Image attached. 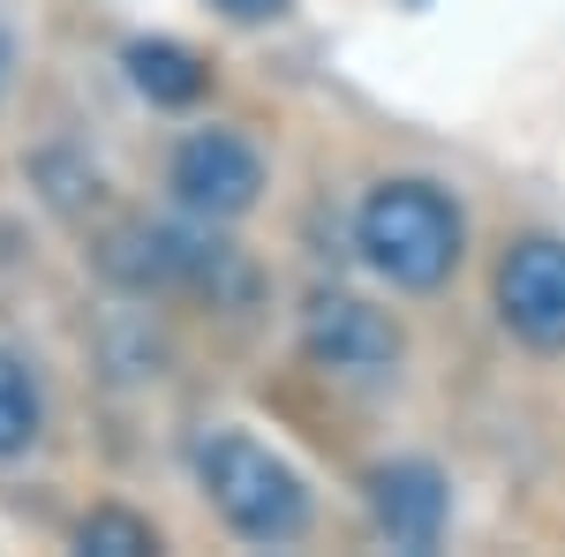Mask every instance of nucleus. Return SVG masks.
<instances>
[{
    "label": "nucleus",
    "mask_w": 565,
    "mask_h": 557,
    "mask_svg": "<svg viewBox=\"0 0 565 557\" xmlns=\"http://www.w3.org/2000/svg\"><path fill=\"white\" fill-rule=\"evenodd\" d=\"M167 189H174V204L189 218L226 226V218L257 212L264 159H257V143H249V136H234V129H189L174 143V159H167Z\"/></svg>",
    "instance_id": "nucleus-3"
},
{
    "label": "nucleus",
    "mask_w": 565,
    "mask_h": 557,
    "mask_svg": "<svg viewBox=\"0 0 565 557\" xmlns=\"http://www.w3.org/2000/svg\"><path fill=\"white\" fill-rule=\"evenodd\" d=\"M189 468H196V490L212 497V513L242 535V543H295L309 527V482L295 460H279L264 437L218 422L189 444Z\"/></svg>",
    "instance_id": "nucleus-2"
},
{
    "label": "nucleus",
    "mask_w": 565,
    "mask_h": 557,
    "mask_svg": "<svg viewBox=\"0 0 565 557\" xmlns=\"http://www.w3.org/2000/svg\"><path fill=\"white\" fill-rule=\"evenodd\" d=\"M302 354L324 377H385V369H399L407 340H399L392 309L348 294V287H324L302 309Z\"/></svg>",
    "instance_id": "nucleus-4"
},
{
    "label": "nucleus",
    "mask_w": 565,
    "mask_h": 557,
    "mask_svg": "<svg viewBox=\"0 0 565 557\" xmlns=\"http://www.w3.org/2000/svg\"><path fill=\"white\" fill-rule=\"evenodd\" d=\"M362 497H370V527L385 535L392 550H437L445 543L452 482L430 460H385V468H370Z\"/></svg>",
    "instance_id": "nucleus-6"
},
{
    "label": "nucleus",
    "mask_w": 565,
    "mask_h": 557,
    "mask_svg": "<svg viewBox=\"0 0 565 557\" xmlns=\"http://www.w3.org/2000/svg\"><path fill=\"white\" fill-rule=\"evenodd\" d=\"M490 294H498V317H505V332L521 346L565 354V242L558 234H521V242H505Z\"/></svg>",
    "instance_id": "nucleus-5"
},
{
    "label": "nucleus",
    "mask_w": 565,
    "mask_h": 557,
    "mask_svg": "<svg viewBox=\"0 0 565 557\" xmlns=\"http://www.w3.org/2000/svg\"><path fill=\"white\" fill-rule=\"evenodd\" d=\"M354 249L399 294H437L468 257V212L430 173H392L354 204Z\"/></svg>",
    "instance_id": "nucleus-1"
},
{
    "label": "nucleus",
    "mask_w": 565,
    "mask_h": 557,
    "mask_svg": "<svg viewBox=\"0 0 565 557\" xmlns=\"http://www.w3.org/2000/svg\"><path fill=\"white\" fill-rule=\"evenodd\" d=\"M76 550H90V557H159V527L143 513H129V505H90V513L76 519Z\"/></svg>",
    "instance_id": "nucleus-9"
},
{
    "label": "nucleus",
    "mask_w": 565,
    "mask_h": 557,
    "mask_svg": "<svg viewBox=\"0 0 565 557\" xmlns=\"http://www.w3.org/2000/svg\"><path fill=\"white\" fill-rule=\"evenodd\" d=\"M15 68H23V53H15V31H0V98L15 90Z\"/></svg>",
    "instance_id": "nucleus-11"
},
{
    "label": "nucleus",
    "mask_w": 565,
    "mask_h": 557,
    "mask_svg": "<svg viewBox=\"0 0 565 557\" xmlns=\"http://www.w3.org/2000/svg\"><path fill=\"white\" fill-rule=\"evenodd\" d=\"M45 429V392L31 377V362L15 354V346H0V460H15V452H31Z\"/></svg>",
    "instance_id": "nucleus-8"
},
{
    "label": "nucleus",
    "mask_w": 565,
    "mask_h": 557,
    "mask_svg": "<svg viewBox=\"0 0 565 557\" xmlns=\"http://www.w3.org/2000/svg\"><path fill=\"white\" fill-rule=\"evenodd\" d=\"M226 23H279L287 15V0H212Z\"/></svg>",
    "instance_id": "nucleus-10"
},
{
    "label": "nucleus",
    "mask_w": 565,
    "mask_h": 557,
    "mask_svg": "<svg viewBox=\"0 0 565 557\" xmlns=\"http://www.w3.org/2000/svg\"><path fill=\"white\" fill-rule=\"evenodd\" d=\"M121 68H129V84L151 98V106H196L204 90H212V68H204V53L181 39H129L121 45Z\"/></svg>",
    "instance_id": "nucleus-7"
}]
</instances>
